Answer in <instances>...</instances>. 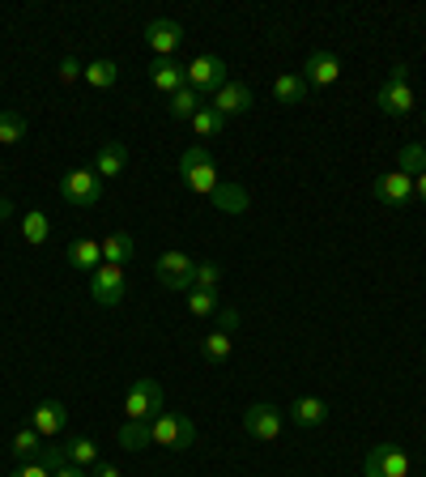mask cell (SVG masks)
Returning <instances> with one entry per match:
<instances>
[{
  "label": "cell",
  "instance_id": "cell-1",
  "mask_svg": "<svg viewBox=\"0 0 426 477\" xmlns=\"http://www.w3.org/2000/svg\"><path fill=\"white\" fill-rule=\"evenodd\" d=\"M179 175H183V183H188L196 196H213L217 192V183H222L205 145H188V149L179 154Z\"/></svg>",
  "mask_w": 426,
  "mask_h": 477
},
{
  "label": "cell",
  "instance_id": "cell-2",
  "mask_svg": "<svg viewBox=\"0 0 426 477\" xmlns=\"http://www.w3.org/2000/svg\"><path fill=\"white\" fill-rule=\"evenodd\" d=\"M375 103H379V111L384 115H392V120H401V115H409L413 111V86H409V64L405 60H396L388 72V81L379 86V94H375Z\"/></svg>",
  "mask_w": 426,
  "mask_h": 477
},
{
  "label": "cell",
  "instance_id": "cell-3",
  "mask_svg": "<svg viewBox=\"0 0 426 477\" xmlns=\"http://www.w3.org/2000/svg\"><path fill=\"white\" fill-rule=\"evenodd\" d=\"M124 413H128V422H154L162 413V384L158 379H149V375L132 379L124 392Z\"/></svg>",
  "mask_w": 426,
  "mask_h": 477
},
{
  "label": "cell",
  "instance_id": "cell-4",
  "mask_svg": "<svg viewBox=\"0 0 426 477\" xmlns=\"http://www.w3.org/2000/svg\"><path fill=\"white\" fill-rule=\"evenodd\" d=\"M149 435L158 447H171V452H188L196 439V426L192 418H183V413H171V409H162L158 418L149 422Z\"/></svg>",
  "mask_w": 426,
  "mask_h": 477
},
{
  "label": "cell",
  "instance_id": "cell-5",
  "mask_svg": "<svg viewBox=\"0 0 426 477\" xmlns=\"http://www.w3.org/2000/svg\"><path fill=\"white\" fill-rule=\"evenodd\" d=\"M226 81H231V72H226V60H222V55L205 52V55H196L192 64H188V86H192L205 103H209V98L226 86Z\"/></svg>",
  "mask_w": 426,
  "mask_h": 477
},
{
  "label": "cell",
  "instance_id": "cell-6",
  "mask_svg": "<svg viewBox=\"0 0 426 477\" xmlns=\"http://www.w3.org/2000/svg\"><path fill=\"white\" fill-rule=\"evenodd\" d=\"M409 469H413V460L396 443H375L362 460V477H409Z\"/></svg>",
  "mask_w": 426,
  "mask_h": 477
},
{
  "label": "cell",
  "instance_id": "cell-7",
  "mask_svg": "<svg viewBox=\"0 0 426 477\" xmlns=\"http://www.w3.org/2000/svg\"><path fill=\"white\" fill-rule=\"evenodd\" d=\"M60 196L69 205H98L103 200V179L94 166H77V171H64L60 179Z\"/></svg>",
  "mask_w": 426,
  "mask_h": 477
},
{
  "label": "cell",
  "instance_id": "cell-8",
  "mask_svg": "<svg viewBox=\"0 0 426 477\" xmlns=\"http://www.w3.org/2000/svg\"><path fill=\"white\" fill-rule=\"evenodd\" d=\"M124 285H128V273L120 265H98L89 273V299L98 307H120L124 302Z\"/></svg>",
  "mask_w": 426,
  "mask_h": 477
},
{
  "label": "cell",
  "instance_id": "cell-9",
  "mask_svg": "<svg viewBox=\"0 0 426 477\" xmlns=\"http://www.w3.org/2000/svg\"><path fill=\"white\" fill-rule=\"evenodd\" d=\"M154 273H158V282L166 285V290H192V273H196V265L183 256V251H162L158 256V265H154Z\"/></svg>",
  "mask_w": 426,
  "mask_h": 477
},
{
  "label": "cell",
  "instance_id": "cell-10",
  "mask_svg": "<svg viewBox=\"0 0 426 477\" xmlns=\"http://www.w3.org/2000/svg\"><path fill=\"white\" fill-rule=\"evenodd\" d=\"M243 430H248L251 439L273 443L277 435H282V409L268 405V401H260V405H248V413H243Z\"/></svg>",
  "mask_w": 426,
  "mask_h": 477
},
{
  "label": "cell",
  "instance_id": "cell-11",
  "mask_svg": "<svg viewBox=\"0 0 426 477\" xmlns=\"http://www.w3.org/2000/svg\"><path fill=\"white\" fill-rule=\"evenodd\" d=\"M149 81H154V89H162V94L171 98L175 89L188 86V64H179L175 55H158V60L149 64Z\"/></svg>",
  "mask_w": 426,
  "mask_h": 477
},
{
  "label": "cell",
  "instance_id": "cell-12",
  "mask_svg": "<svg viewBox=\"0 0 426 477\" xmlns=\"http://www.w3.org/2000/svg\"><path fill=\"white\" fill-rule=\"evenodd\" d=\"M145 43H149V52L154 55H175L179 43H183V26L171 18H158L145 26Z\"/></svg>",
  "mask_w": 426,
  "mask_h": 477
},
{
  "label": "cell",
  "instance_id": "cell-13",
  "mask_svg": "<svg viewBox=\"0 0 426 477\" xmlns=\"http://www.w3.org/2000/svg\"><path fill=\"white\" fill-rule=\"evenodd\" d=\"M375 200H384V205H409L413 200V179L405 171H388V175H379L371 183Z\"/></svg>",
  "mask_w": 426,
  "mask_h": 477
},
{
  "label": "cell",
  "instance_id": "cell-14",
  "mask_svg": "<svg viewBox=\"0 0 426 477\" xmlns=\"http://www.w3.org/2000/svg\"><path fill=\"white\" fill-rule=\"evenodd\" d=\"M341 77V60L333 52H311L302 60V81L307 86H333Z\"/></svg>",
  "mask_w": 426,
  "mask_h": 477
},
{
  "label": "cell",
  "instance_id": "cell-15",
  "mask_svg": "<svg viewBox=\"0 0 426 477\" xmlns=\"http://www.w3.org/2000/svg\"><path fill=\"white\" fill-rule=\"evenodd\" d=\"M251 103H256V98H251V89L243 86V81H226V86L209 98V106L213 111H222V115H239V111H248Z\"/></svg>",
  "mask_w": 426,
  "mask_h": 477
},
{
  "label": "cell",
  "instance_id": "cell-16",
  "mask_svg": "<svg viewBox=\"0 0 426 477\" xmlns=\"http://www.w3.org/2000/svg\"><path fill=\"white\" fill-rule=\"evenodd\" d=\"M124 166H128V145L124 141H103L98 145V154H94V171H98V179L124 175Z\"/></svg>",
  "mask_w": 426,
  "mask_h": 477
},
{
  "label": "cell",
  "instance_id": "cell-17",
  "mask_svg": "<svg viewBox=\"0 0 426 477\" xmlns=\"http://www.w3.org/2000/svg\"><path fill=\"white\" fill-rule=\"evenodd\" d=\"M64 422H69V409L60 405V401H38L35 405V430L43 435V439H52V435H60L64 430Z\"/></svg>",
  "mask_w": 426,
  "mask_h": 477
},
{
  "label": "cell",
  "instance_id": "cell-18",
  "mask_svg": "<svg viewBox=\"0 0 426 477\" xmlns=\"http://www.w3.org/2000/svg\"><path fill=\"white\" fill-rule=\"evenodd\" d=\"M64 256H69V265L77 273H94V268L103 265V243L98 239H72Z\"/></svg>",
  "mask_w": 426,
  "mask_h": 477
},
{
  "label": "cell",
  "instance_id": "cell-19",
  "mask_svg": "<svg viewBox=\"0 0 426 477\" xmlns=\"http://www.w3.org/2000/svg\"><path fill=\"white\" fill-rule=\"evenodd\" d=\"M103 243V265H120L124 268L132 256H137V239L128 234V230H115V234H106V239H98Z\"/></svg>",
  "mask_w": 426,
  "mask_h": 477
},
{
  "label": "cell",
  "instance_id": "cell-20",
  "mask_svg": "<svg viewBox=\"0 0 426 477\" xmlns=\"http://www.w3.org/2000/svg\"><path fill=\"white\" fill-rule=\"evenodd\" d=\"M290 422L302 426V430H311V426H324V422H328V405H324L320 396H299V401L290 405Z\"/></svg>",
  "mask_w": 426,
  "mask_h": 477
},
{
  "label": "cell",
  "instance_id": "cell-21",
  "mask_svg": "<svg viewBox=\"0 0 426 477\" xmlns=\"http://www.w3.org/2000/svg\"><path fill=\"white\" fill-rule=\"evenodd\" d=\"M307 81H302V72H282L277 81H273V98L277 103H285V106H294V103H302L307 98Z\"/></svg>",
  "mask_w": 426,
  "mask_h": 477
},
{
  "label": "cell",
  "instance_id": "cell-22",
  "mask_svg": "<svg viewBox=\"0 0 426 477\" xmlns=\"http://www.w3.org/2000/svg\"><path fill=\"white\" fill-rule=\"evenodd\" d=\"M47 234H52V222H47V213L43 209H26L21 213V239L26 243H47Z\"/></svg>",
  "mask_w": 426,
  "mask_h": 477
},
{
  "label": "cell",
  "instance_id": "cell-23",
  "mask_svg": "<svg viewBox=\"0 0 426 477\" xmlns=\"http://www.w3.org/2000/svg\"><path fill=\"white\" fill-rule=\"evenodd\" d=\"M64 456H69V464H77V469H89V464H98V443L89 439V435H77V439L64 443Z\"/></svg>",
  "mask_w": 426,
  "mask_h": 477
},
{
  "label": "cell",
  "instance_id": "cell-24",
  "mask_svg": "<svg viewBox=\"0 0 426 477\" xmlns=\"http://www.w3.org/2000/svg\"><path fill=\"white\" fill-rule=\"evenodd\" d=\"M200 106H205V98H200V94H196L192 86H183V89H175V94H171V103H166V111H171L175 120H192L196 111H200Z\"/></svg>",
  "mask_w": 426,
  "mask_h": 477
},
{
  "label": "cell",
  "instance_id": "cell-25",
  "mask_svg": "<svg viewBox=\"0 0 426 477\" xmlns=\"http://www.w3.org/2000/svg\"><path fill=\"white\" fill-rule=\"evenodd\" d=\"M234 350V336L231 333H209V336H200V358L205 362H226Z\"/></svg>",
  "mask_w": 426,
  "mask_h": 477
},
{
  "label": "cell",
  "instance_id": "cell-26",
  "mask_svg": "<svg viewBox=\"0 0 426 477\" xmlns=\"http://www.w3.org/2000/svg\"><path fill=\"white\" fill-rule=\"evenodd\" d=\"M115 81H120V64H115V60H94V64H86V86L111 89Z\"/></svg>",
  "mask_w": 426,
  "mask_h": 477
},
{
  "label": "cell",
  "instance_id": "cell-27",
  "mask_svg": "<svg viewBox=\"0 0 426 477\" xmlns=\"http://www.w3.org/2000/svg\"><path fill=\"white\" fill-rule=\"evenodd\" d=\"M213 205H217L222 213H243V209H248V192H243L239 183H217Z\"/></svg>",
  "mask_w": 426,
  "mask_h": 477
},
{
  "label": "cell",
  "instance_id": "cell-28",
  "mask_svg": "<svg viewBox=\"0 0 426 477\" xmlns=\"http://www.w3.org/2000/svg\"><path fill=\"white\" fill-rule=\"evenodd\" d=\"M9 447H13V456H18V460H38V456H43V435H38L35 426H26V430L13 435Z\"/></svg>",
  "mask_w": 426,
  "mask_h": 477
},
{
  "label": "cell",
  "instance_id": "cell-29",
  "mask_svg": "<svg viewBox=\"0 0 426 477\" xmlns=\"http://www.w3.org/2000/svg\"><path fill=\"white\" fill-rule=\"evenodd\" d=\"M115 443H120L124 452H141L145 443H154L149 422H124V426H120V435H115Z\"/></svg>",
  "mask_w": 426,
  "mask_h": 477
},
{
  "label": "cell",
  "instance_id": "cell-30",
  "mask_svg": "<svg viewBox=\"0 0 426 477\" xmlns=\"http://www.w3.org/2000/svg\"><path fill=\"white\" fill-rule=\"evenodd\" d=\"M222 128H226V115H222V111H213L209 103L192 115V132H196V137H217Z\"/></svg>",
  "mask_w": 426,
  "mask_h": 477
},
{
  "label": "cell",
  "instance_id": "cell-31",
  "mask_svg": "<svg viewBox=\"0 0 426 477\" xmlns=\"http://www.w3.org/2000/svg\"><path fill=\"white\" fill-rule=\"evenodd\" d=\"M396 171H405L409 179H418L426 171V145H405V149H401V154H396Z\"/></svg>",
  "mask_w": 426,
  "mask_h": 477
},
{
  "label": "cell",
  "instance_id": "cell-32",
  "mask_svg": "<svg viewBox=\"0 0 426 477\" xmlns=\"http://www.w3.org/2000/svg\"><path fill=\"white\" fill-rule=\"evenodd\" d=\"M26 137V115L21 111H0V145H18Z\"/></svg>",
  "mask_w": 426,
  "mask_h": 477
},
{
  "label": "cell",
  "instance_id": "cell-33",
  "mask_svg": "<svg viewBox=\"0 0 426 477\" xmlns=\"http://www.w3.org/2000/svg\"><path fill=\"white\" fill-rule=\"evenodd\" d=\"M188 311L192 316H217V290H188Z\"/></svg>",
  "mask_w": 426,
  "mask_h": 477
},
{
  "label": "cell",
  "instance_id": "cell-34",
  "mask_svg": "<svg viewBox=\"0 0 426 477\" xmlns=\"http://www.w3.org/2000/svg\"><path fill=\"white\" fill-rule=\"evenodd\" d=\"M217 282H222V268L217 265H196L192 290H217Z\"/></svg>",
  "mask_w": 426,
  "mask_h": 477
},
{
  "label": "cell",
  "instance_id": "cell-35",
  "mask_svg": "<svg viewBox=\"0 0 426 477\" xmlns=\"http://www.w3.org/2000/svg\"><path fill=\"white\" fill-rule=\"evenodd\" d=\"M55 77H60L64 86H72L77 77H86V64H77V55H64V60H60V69H55Z\"/></svg>",
  "mask_w": 426,
  "mask_h": 477
},
{
  "label": "cell",
  "instance_id": "cell-36",
  "mask_svg": "<svg viewBox=\"0 0 426 477\" xmlns=\"http://www.w3.org/2000/svg\"><path fill=\"white\" fill-rule=\"evenodd\" d=\"M13 477H52V469H47L43 460H21L18 473H13Z\"/></svg>",
  "mask_w": 426,
  "mask_h": 477
},
{
  "label": "cell",
  "instance_id": "cell-37",
  "mask_svg": "<svg viewBox=\"0 0 426 477\" xmlns=\"http://www.w3.org/2000/svg\"><path fill=\"white\" fill-rule=\"evenodd\" d=\"M239 328V311L231 307H217V333H234Z\"/></svg>",
  "mask_w": 426,
  "mask_h": 477
},
{
  "label": "cell",
  "instance_id": "cell-38",
  "mask_svg": "<svg viewBox=\"0 0 426 477\" xmlns=\"http://www.w3.org/2000/svg\"><path fill=\"white\" fill-rule=\"evenodd\" d=\"M13 213H18V205H13V196L4 192V196H0V222H9Z\"/></svg>",
  "mask_w": 426,
  "mask_h": 477
},
{
  "label": "cell",
  "instance_id": "cell-39",
  "mask_svg": "<svg viewBox=\"0 0 426 477\" xmlns=\"http://www.w3.org/2000/svg\"><path fill=\"white\" fill-rule=\"evenodd\" d=\"M52 477H89V473H86V469H77V464H60Z\"/></svg>",
  "mask_w": 426,
  "mask_h": 477
},
{
  "label": "cell",
  "instance_id": "cell-40",
  "mask_svg": "<svg viewBox=\"0 0 426 477\" xmlns=\"http://www.w3.org/2000/svg\"><path fill=\"white\" fill-rule=\"evenodd\" d=\"M94 477H124L115 464H94Z\"/></svg>",
  "mask_w": 426,
  "mask_h": 477
},
{
  "label": "cell",
  "instance_id": "cell-41",
  "mask_svg": "<svg viewBox=\"0 0 426 477\" xmlns=\"http://www.w3.org/2000/svg\"><path fill=\"white\" fill-rule=\"evenodd\" d=\"M413 196H418V200H426V171L413 179Z\"/></svg>",
  "mask_w": 426,
  "mask_h": 477
},
{
  "label": "cell",
  "instance_id": "cell-42",
  "mask_svg": "<svg viewBox=\"0 0 426 477\" xmlns=\"http://www.w3.org/2000/svg\"><path fill=\"white\" fill-rule=\"evenodd\" d=\"M422 124H426V111H422Z\"/></svg>",
  "mask_w": 426,
  "mask_h": 477
},
{
  "label": "cell",
  "instance_id": "cell-43",
  "mask_svg": "<svg viewBox=\"0 0 426 477\" xmlns=\"http://www.w3.org/2000/svg\"><path fill=\"white\" fill-rule=\"evenodd\" d=\"M422 362H426V353H422Z\"/></svg>",
  "mask_w": 426,
  "mask_h": 477
}]
</instances>
